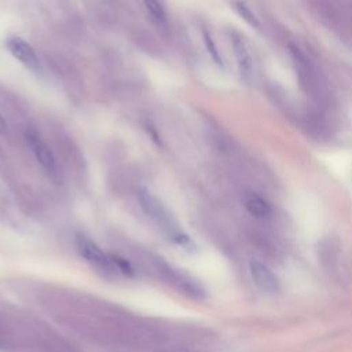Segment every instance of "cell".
Returning a JSON list of instances; mask_svg holds the SVG:
<instances>
[{
	"instance_id": "obj_7",
	"label": "cell",
	"mask_w": 352,
	"mask_h": 352,
	"mask_svg": "<svg viewBox=\"0 0 352 352\" xmlns=\"http://www.w3.org/2000/svg\"><path fill=\"white\" fill-rule=\"evenodd\" d=\"M76 248L80 256L91 263H95L102 267H110L113 264L111 257L107 256L100 246H98L92 239H89L85 235L80 234L76 236Z\"/></svg>"
},
{
	"instance_id": "obj_8",
	"label": "cell",
	"mask_w": 352,
	"mask_h": 352,
	"mask_svg": "<svg viewBox=\"0 0 352 352\" xmlns=\"http://www.w3.org/2000/svg\"><path fill=\"white\" fill-rule=\"evenodd\" d=\"M245 208L246 210L256 219H265L271 214L272 209L267 199L257 194H250L245 199Z\"/></svg>"
},
{
	"instance_id": "obj_6",
	"label": "cell",
	"mask_w": 352,
	"mask_h": 352,
	"mask_svg": "<svg viewBox=\"0 0 352 352\" xmlns=\"http://www.w3.org/2000/svg\"><path fill=\"white\" fill-rule=\"evenodd\" d=\"M231 43H232V50H234V55H235V60L238 65V72H239L241 80L243 82L249 84L253 77V60H252L250 51L246 47L243 38L236 33L231 34Z\"/></svg>"
},
{
	"instance_id": "obj_1",
	"label": "cell",
	"mask_w": 352,
	"mask_h": 352,
	"mask_svg": "<svg viewBox=\"0 0 352 352\" xmlns=\"http://www.w3.org/2000/svg\"><path fill=\"white\" fill-rule=\"evenodd\" d=\"M290 54L301 88L311 96L320 98L323 95V82L314 62L297 45H290Z\"/></svg>"
},
{
	"instance_id": "obj_5",
	"label": "cell",
	"mask_w": 352,
	"mask_h": 352,
	"mask_svg": "<svg viewBox=\"0 0 352 352\" xmlns=\"http://www.w3.org/2000/svg\"><path fill=\"white\" fill-rule=\"evenodd\" d=\"M249 268H250L252 279L258 286V289H261L263 292L270 293V294H274V293H276L279 290L280 285H279L278 276L263 261L254 258V260L250 261Z\"/></svg>"
},
{
	"instance_id": "obj_2",
	"label": "cell",
	"mask_w": 352,
	"mask_h": 352,
	"mask_svg": "<svg viewBox=\"0 0 352 352\" xmlns=\"http://www.w3.org/2000/svg\"><path fill=\"white\" fill-rule=\"evenodd\" d=\"M25 140H26V144L30 148L33 157L41 165V168L52 176L56 175V172H58L56 160H55V155L52 154L51 148L47 146V143L37 133H34L32 131L25 132Z\"/></svg>"
},
{
	"instance_id": "obj_11",
	"label": "cell",
	"mask_w": 352,
	"mask_h": 352,
	"mask_svg": "<svg viewBox=\"0 0 352 352\" xmlns=\"http://www.w3.org/2000/svg\"><path fill=\"white\" fill-rule=\"evenodd\" d=\"M234 7L236 8L238 14H239L248 23H250L252 26H258L257 18L254 16L253 11H250V8H249L248 6H245V4H242V3H235Z\"/></svg>"
},
{
	"instance_id": "obj_13",
	"label": "cell",
	"mask_w": 352,
	"mask_h": 352,
	"mask_svg": "<svg viewBox=\"0 0 352 352\" xmlns=\"http://www.w3.org/2000/svg\"><path fill=\"white\" fill-rule=\"evenodd\" d=\"M7 131H8V125H7V121H6V118L3 117V114L0 113V133H7Z\"/></svg>"
},
{
	"instance_id": "obj_3",
	"label": "cell",
	"mask_w": 352,
	"mask_h": 352,
	"mask_svg": "<svg viewBox=\"0 0 352 352\" xmlns=\"http://www.w3.org/2000/svg\"><path fill=\"white\" fill-rule=\"evenodd\" d=\"M6 47L10 51V54L28 69L37 70L40 67V59L34 48L25 38L19 36H10L6 40Z\"/></svg>"
},
{
	"instance_id": "obj_4",
	"label": "cell",
	"mask_w": 352,
	"mask_h": 352,
	"mask_svg": "<svg viewBox=\"0 0 352 352\" xmlns=\"http://www.w3.org/2000/svg\"><path fill=\"white\" fill-rule=\"evenodd\" d=\"M138 199H139L140 206L143 208V212L148 217H151L154 221H157L162 227L170 226V228H172V220H170L169 212L166 210V208L162 205V202L155 195H153L147 190H140L138 194Z\"/></svg>"
},
{
	"instance_id": "obj_12",
	"label": "cell",
	"mask_w": 352,
	"mask_h": 352,
	"mask_svg": "<svg viewBox=\"0 0 352 352\" xmlns=\"http://www.w3.org/2000/svg\"><path fill=\"white\" fill-rule=\"evenodd\" d=\"M111 257V263L114 264V265H117L122 272H125V274H133V270H132V267H131V264L128 263V261H125L124 258H121V257H118V256H110Z\"/></svg>"
},
{
	"instance_id": "obj_9",
	"label": "cell",
	"mask_w": 352,
	"mask_h": 352,
	"mask_svg": "<svg viewBox=\"0 0 352 352\" xmlns=\"http://www.w3.org/2000/svg\"><path fill=\"white\" fill-rule=\"evenodd\" d=\"M202 38H204L205 47H206L209 55L212 56V59L214 60V63H217L219 66L223 67V59H221V55H220V52H219V50H217V45H216L214 40L212 38L210 33H209L205 28L202 29Z\"/></svg>"
},
{
	"instance_id": "obj_10",
	"label": "cell",
	"mask_w": 352,
	"mask_h": 352,
	"mask_svg": "<svg viewBox=\"0 0 352 352\" xmlns=\"http://www.w3.org/2000/svg\"><path fill=\"white\" fill-rule=\"evenodd\" d=\"M143 6L146 7V10L148 11V14L157 19L158 22H165L166 21V11L164 8V6L158 1H153V0H148V1H144Z\"/></svg>"
}]
</instances>
